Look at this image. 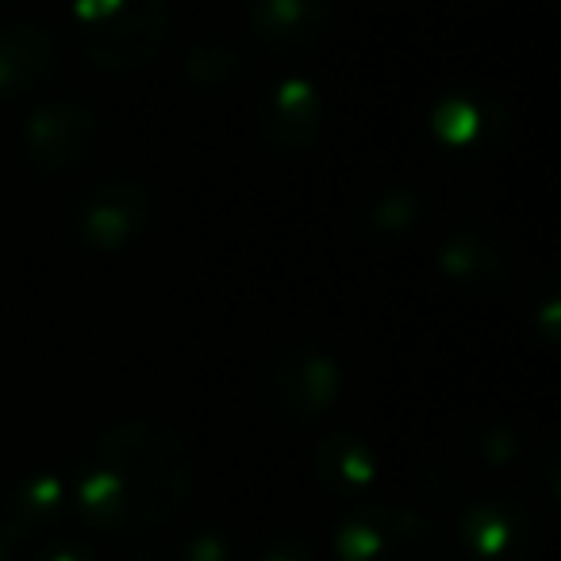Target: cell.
Returning <instances> with one entry per match:
<instances>
[{"instance_id": "6", "label": "cell", "mask_w": 561, "mask_h": 561, "mask_svg": "<svg viewBox=\"0 0 561 561\" xmlns=\"http://www.w3.org/2000/svg\"><path fill=\"white\" fill-rule=\"evenodd\" d=\"M339 397V369L323 351L308 343L285 346L270 362V400L280 415L297 423H312L335 404Z\"/></svg>"}, {"instance_id": "4", "label": "cell", "mask_w": 561, "mask_h": 561, "mask_svg": "<svg viewBox=\"0 0 561 561\" xmlns=\"http://www.w3.org/2000/svg\"><path fill=\"white\" fill-rule=\"evenodd\" d=\"M101 124L85 104L55 101L43 104L27 116L24 131H20V158L43 178H58V173H73L89 162L96 147Z\"/></svg>"}, {"instance_id": "8", "label": "cell", "mask_w": 561, "mask_h": 561, "mask_svg": "<svg viewBox=\"0 0 561 561\" xmlns=\"http://www.w3.org/2000/svg\"><path fill=\"white\" fill-rule=\"evenodd\" d=\"M257 135L277 154H305L320 139V96L308 81L289 78L270 85L257 104Z\"/></svg>"}, {"instance_id": "3", "label": "cell", "mask_w": 561, "mask_h": 561, "mask_svg": "<svg viewBox=\"0 0 561 561\" xmlns=\"http://www.w3.org/2000/svg\"><path fill=\"white\" fill-rule=\"evenodd\" d=\"M150 216H154V201L147 185L131 178H108L73 201L70 227L85 247L124 250L147 234Z\"/></svg>"}, {"instance_id": "10", "label": "cell", "mask_w": 561, "mask_h": 561, "mask_svg": "<svg viewBox=\"0 0 561 561\" xmlns=\"http://www.w3.org/2000/svg\"><path fill=\"white\" fill-rule=\"evenodd\" d=\"M438 262H443L446 277L461 280V285H469V289L500 285V280H504V270H507L496 239L477 234V231H461V234H454V239H446Z\"/></svg>"}, {"instance_id": "11", "label": "cell", "mask_w": 561, "mask_h": 561, "mask_svg": "<svg viewBox=\"0 0 561 561\" xmlns=\"http://www.w3.org/2000/svg\"><path fill=\"white\" fill-rule=\"evenodd\" d=\"M320 461H335L339 469H343V481L346 489H358V484L369 481V473H374V461H369V454L358 446V438L351 435H331L328 443H323L320 450Z\"/></svg>"}, {"instance_id": "12", "label": "cell", "mask_w": 561, "mask_h": 561, "mask_svg": "<svg viewBox=\"0 0 561 561\" xmlns=\"http://www.w3.org/2000/svg\"><path fill=\"white\" fill-rule=\"evenodd\" d=\"M481 127V116H477L473 101H446L435 116V131L443 135L450 147H473V131Z\"/></svg>"}, {"instance_id": "7", "label": "cell", "mask_w": 561, "mask_h": 561, "mask_svg": "<svg viewBox=\"0 0 561 561\" xmlns=\"http://www.w3.org/2000/svg\"><path fill=\"white\" fill-rule=\"evenodd\" d=\"M250 32L273 58H305L328 39L335 0H247Z\"/></svg>"}, {"instance_id": "5", "label": "cell", "mask_w": 561, "mask_h": 561, "mask_svg": "<svg viewBox=\"0 0 561 561\" xmlns=\"http://www.w3.org/2000/svg\"><path fill=\"white\" fill-rule=\"evenodd\" d=\"M343 561H435V535L400 507H369L339 530Z\"/></svg>"}, {"instance_id": "2", "label": "cell", "mask_w": 561, "mask_h": 561, "mask_svg": "<svg viewBox=\"0 0 561 561\" xmlns=\"http://www.w3.org/2000/svg\"><path fill=\"white\" fill-rule=\"evenodd\" d=\"M78 43L108 73H135L158 55L170 27L165 0H78Z\"/></svg>"}, {"instance_id": "9", "label": "cell", "mask_w": 561, "mask_h": 561, "mask_svg": "<svg viewBox=\"0 0 561 561\" xmlns=\"http://www.w3.org/2000/svg\"><path fill=\"white\" fill-rule=\"evenodd\" d=\"M58 73V39L43 24L0 27V101H20Z\"/></svg>"}, {"instance_id": "1", "label": "cell", "mask_w": 561, "mask_h": 561, "mask_svg": "<svg viewBox=\"0 0 561 561\" xmlns=\"http://www.w3.org/2000/svg\"><path fill=\"white\" fill-rule=\"evenodd\" d=\"M193 489V458L165 423L127 420L96 438L78 477V504L108 535H147Z\"/></svg>"}]
</instances>
